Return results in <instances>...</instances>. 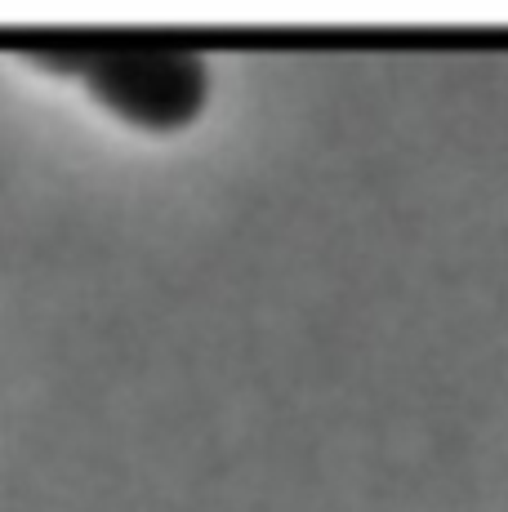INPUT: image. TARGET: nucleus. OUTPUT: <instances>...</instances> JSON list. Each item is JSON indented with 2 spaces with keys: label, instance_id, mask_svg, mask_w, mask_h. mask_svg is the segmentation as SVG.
<instances>
[{
  "label": "nucleus",
  "instance_id": "obj_1",
  "mask_svg": "<svg viewBox=\"0 0 508 512\" xmlns=\"http://www.w3.org/2000/svg\"><path fill=\"white\" fill-rule=\"evenodd\" d=\"M107 94L125 107V112H143L156 121H170V116L188 112L201 94V67L183 63L179 54H161V58H125V63L107 67Z\"/></svg>",
  "mask_w": 508,
  "mask_h": 512
}]
</instances>
